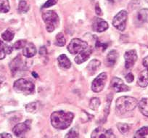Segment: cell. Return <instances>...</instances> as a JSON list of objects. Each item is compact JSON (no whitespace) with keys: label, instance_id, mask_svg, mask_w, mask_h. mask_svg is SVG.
Here are the masks:
<instances>
[{"label":"cell","instance_id":"cell-5","mask_svg":"<svg viewBox=\"0 0 148 138\" xmlns=\"http://www.w3.org/2000/svg\"><path fill=\"white\" fill-rule=\"evenodd\" d=\"M88 47L87 42L79 39H73L68 45V50L71 54H79Z\"/></svg>","mask_w":148,"mask_h":138},{"label":"cell","instance_id":"cell-23","mask_svg":"<svg viewBox=\"0 0 148 138\" xmlns=\"http://www.w3.org/2000/svg\"><path fill=\"white\" fill-rule=\"evenodd\" d=\"M137 18L140 22L148 23V9H142L137 14Z\"/></svg>","mask_w":148,"mask_h":138},{"label":"cell","instance_id":"cell-31","mask_svg":"<svg viewBox=\"0 0 148 138\" xmlns=\"http://www.w3.org/2000/svg\"><path fill=\"white\" fill-rule=\"evenodd\" d=\"M65 138H79V131L76 128H73L66 134Z\"/></svg>","mask_w":148,"mask_h":138},{"label":"cell","instance_id":"cell-24","mask_svg":"<svg viewBox=\"0 0 148 138\" xmlns=\"http://www.w3.org/2000/svg\"><path fill=\"white\" fill-rule=\"evenodd\" d=\"M14 36H15V32L12 31L10 28L7 29L3 34H2V37L6 42H10L13 39Z\"/></svg>","mask_w":148,"mask_h":138},{"label":"cell","instance_id":"cell-7","mask_svg":"<svg viewBox=\"0 0 148 138\" xmlns=\"http://www.w3.org/2000/svg\"><path fill=\"white\" fill-rule=\"evenodd\" d=\"M107 76L106 73H101L97 76V77L95 78L92 84V89L95 92H99L104 89L106 84Z\"/></svg>","mask_w":148,"mask_h":138},{"label":"cell","instance_id":"cell-19","mask_svg":"<svg viewBox=\"0 0 148 138\" xmlns=\"http://www.w3.org/2000/svg\"><path fill=\"white\" fill-rule=\"evenodd\" d=\"M12 51V47L0 40V60L6 57V54H10Z\"/></svg>","mask_w":148,"mask_h":138},{"label":"cell","instance_id":"cell-33","mask_svg":"<svg viewBox=\"0 0 148 138\" xmlns=\"http://www.w3.org/2000/svg\"><path fill=\"white\" fill-rule=\"evenodd\" d=\"M58 3V0H47L46 2H45V5H43L42 8H48L49 7H52Z\"/></svg>","mask_w":148,"mask_h":138},{"label":"cell","instance_id":"cell-22","mask_svg":"<svg viewBox=\"0 0 148 138\" xmlns=\"http://www.w3.org/2000/svg\"><path fill=\"white\" fill-rule=\"evenodd\" d=\"M27 112H29L31 113H35L37 111H39L40 109V103L39 102H33L31 103H28L25 106Z\"/></svg>","mask_w":148,"mask_h":138},{"label":"cell","instance_id":"cell-16","mask_svg":"<svg viewBox=\"0 0 148 138\" xmlns=\"http://www.w3.org/2000/svg\"><path fill=\"white\" fill-rule=\"evenodd\" d=\"M36 53V48L31 42L27 43L23 48V55L26 58H32Z\"/></svg>","mask_w":148,"mask_h":138},{"label":"cell","instance_id":"cell-36","mask_svg":"<svg viewBox=\"0 0 148 138\" xmlns=\"http://www.w3.org/2000/svg\"><path fill=\"white\" fill-rule=\"evenodd\" d=\"M0 138H12V137L10 134L4 132V133L0 134Z\"/></svg>","mask_w":148,"mask_h":138},{"label":"cell","instance_id":"cell-38","mask_svg":"<svg viewBox=\"0 0 148 138\" xmlns=\"http://www.w3.org/2000/svg\"><path fill=\"white\" fill-rule=\"evenodd\" d=\"M95 11H96L97 15H102V10H101L100 8H99V5H97L96 7H95Z\"/></svg>","mask_w":148,"mask_h":138},{"label":"cell","instance_id":"cell-13","mask_svg":"<svg viewBox=\"0 0 148 138\" xmlns=\"http://www.w3.org/2000/svg\"><path fill=\"white\" fill-rule=\"evenodd\" d=\"M108 23L103 19L99 18H95L92 24V29L96 32H103L108 28Z\"/></svg>","mask_w":148,"mask_h":138},{"label":"cell","instance_id":"cell-14","mask_svg":"<svg viewBox=\"0 0 148 138\" xmlns=\"http://www.w3.org/2000/svg\"><path fill=\"white\" fill-rule=\"evenodd\" d=\"M92 53V47H88L85 50L82 51L80 53L78 54L76 56V58H74L75 62L77 64H82L85 61L87 60L89 58H90L91 55Z\"/></svg>","mask_w":148,"mask_h":138},{"label":"cell","instance_id":"cell-3","mask_svg":"<svg viewBox=\"0 0 148 138\" xmlns=\"http://www.w3.org/2000/svg\"><path fill=\"white\" fill-rule=\"evenodd\" d=\"M15 91L18 93L25 95H32L35 91V85L31 81L25 79H19L15 81L13 84Z\"/></svg>","mask_w":148,"mask_h":138},{"label":"cell","instance_id":"cell-21","mask_svg":"<svg viewBox=\"0 0 148 138\" xmlns=\"http://www.w3.org/2000/svg\"><path fill=\"white\" fill-rule=\"evenodd\" d=\"M101 65L100 61L98 60H92L89 63L87 66V70L91 74H94L95 72L97 71L98 68H99Z\"/></svg>","mask_w":148,"mask_h":138},{"label":"cell","instance_id":"cell-15","mask_svg":"<svg viewBox=\"0 0 148 138\" xmlns=\"http://www.w3.org/2000/svg\"><path fill=\"white\" fill-rule=\"evenodd\" d=\"M23 60L22 58H21V55H18L10 64V68L13 75L21 71L23 68Z\"/></svg>","mask_w":148,"mask_h":138},{"label":"cell","instance_id":"cell-20","mask_svg":"<svg viewBox=\"0 0 148 138\" xmlns=\"http://www.w3.org/2000/svg\"><path fill=\"white\" fill-rule=\"evenodd\" d=\"M141 113L148 118V98H142L138 103Z\"/></svg>","mask_w":148,"mask_h":138},{"label":"cell","instance_id":"cell-35","mask_svg":"<svg viewBox=\"0 0 148 138\" xmlns=\"http://www.w3.org/2000/svg\"><path fill=\"white\" fill-rule=\"evenodd\" d=\"M125 78H126V80L128 83H132L134 81V75L132 73H128Z\"/></svg>","mask_w":148,"mask_h":138},{"label":"cell","instance_id":"cell-12","mask_svg":"<svg viewBox=\"0 0 148 138\" xmlns=\"http://www.w3.org/2000/svg\"><path fill=\"white\" fill-rule=\"evenodd\" d=\"M31 128V121L27 120L23 123L18 124L12 129V132L15 134V136L20 137L21 135L26 132L27 131L29 130Z\"/></svg>","mask_w":148,"mask_h":138},{"label":"cell","instance_id":"cell-8","mask_svg":"<svg viewBox=\"0 0 148 138\" xmlns=\"http://www.w3.org/2000/svg\"><path fill=\"white\" fill-rule=\"evenodd\" d=\"M91 138H116L112 129H106L99 126L92 132Z\"/></svg>","mask_w":148,"mask_h":138},{"label":"cell","instance_id":"cell-27","mask_svg":"<svg viewBox=\"0 0 148 138\" xmlns=\"http://www.w3.org/2000/svg\"><path fill=\"white\" fill-rule=\"evenodd\" d=\"M147 135H148V127L145 126V127H142L139 130L136 131L134 135V138H143Z\"/></svg>","mask_w":148,"mask_h":138},{"label":"cell","instance_id":"cell-41","mask_svg":"<svg viewBox=\"0 0 148 138\" xmlns=\"http://www.w3.org/2000/svg\"><path fill=\"white\" fill-rule=\"evenodd\" d=\"M145 1H146L147 2H148V0H145Z\"/></svg>","mask_w":148,"mask_h":138},{"label":"cell","instance_id":"cell-4","mask_svg":"<svg viewBox=\"0 0 148 138\" xmlns=\"http://www.w3.org/2000/svg\"><path fill=\"white\" fill-rule=\"evenodd\" d=\"M42 18L46 24L47 31L48 32H53L59 23V17L58 14L52 10L47 11L42 14Z\"/></svg>","mask_w":148,"mask_h":138},{"label":"cell","instance_id":"cell-32","mask_svg":"<svg viewBox=\"0 0 148 138\" xmlns=\"http://www.w3.org/2000/svg\"><path fill=\"white\" fill-rule=\"evenodd\" d=\"M27 44V42L25 40H18L14 44L13 47L15 49H21L25 47V45Z\"/></svg>","mask_w":148,"mask_h":138},{"label":"cell","instance_id":"cell-18","mask_svg":"<svg viewBox=\"0 0 148 138\" xmlns=\"http://www.w3.org/2000/svg\"><path fill=\"white\" fill-rule=\"evenodd\" d=\"M58 62L60 67L62 68H64V69H68V68H71V60L68 59V58L65 55V54L60 55L58 57Z\"/></svg>","mask_w":148,"mask_h":138},{"label":"cell","instance_id":"cell-42","mask_svg":"<svg viewBox=\"0 0 148 138\" xmlns=\"http://www.w3.org/2000/svg\"><path fill=\"white\" fill-rule=\"evenodd\" d=\"M143 138H145V137H143Z\"/></svg>","mask_w":148,"mask_h":138},{"label":"cell","instance_id":"cell-9","mask_svg":"<svg viewBox=\"0 0 148 138\" xmlns=\"http://www.w3.org/2000/svg\"><path fill=\"white\" fill-rule=\"evenodd\" d=\"M142 64L146 68V69L142 71L139 73V76H138L137 83L142 87H146L148 85V56L144 58Z\"/></svg>","mask_w":148,"mask_h":138},{"label":"cell","instance_id":"cell-28","mask_svg":"<svg viewBox=\"0 0 148 138\" xmlns=\"http://www.w3.org/2000/svg\"><path fill=\"white\" fill-rule=\"evenodd\" d=\"M65 37H64V35L62 33H58L56 36V42H55V45H58L59 47H62L65 45Z\"/></svg>","mask_w":148,"mask_h":138},{"label":"cell","instance_id":"cell-29","mask_svg":"<svg viewBox=\"0 0 148 138\" xmlns=\"http://www.w3.org/2000/svg\"><path fill=\"white\" fill-rule=\"evenodd\" d=\"M117 128L119 129V132L123 135H126L129 132L130 127H129V124L124 123H119L117 124Z\"/></svg>","mask_w":148,"mask_h":138},{"label":"cell","instance_id":"cell-10","mask_svg":"<svg viewBox=\"0 0 148 138\" xmlns=\"http://www.w3.org/2000/svg\"><path fill=\"white\" fill-rule=\"evenodd\" d=\"M110 87L111 88H113V89L116 92H128V91L130 90V88L125 84L123 80L118 77H113L112 79Z\"/></svg>","mask_w":148,"mask_h":138},{"label":"cell","instance_id":"cell-37","mask_svg":"<svg viewBox=\"0 0 148 138\" xmlns=\"http://www.w3.org/2000/svg\"><path fill=\"white\" fill-rule=\"evenodd\" d=\"M47 53V49L45 48V47H42L39 49V54L41 55H45Z\"/></svg>","mask_w":148,"mask_h":138},{"label":"cell","instance_id":"cell-2","mask_svg":"<svg viewBox=\"0 0 148 138\" xmlns=\"http://www.w3.org/2000/svg\"><path fill=\"white\" fill-rule=\"evenodd\" d=\"M137 106L138 101L136 98L129 96L121 97L116 100V111L119 114H123L126 112L133 111Z\"/></svg>","mask_w":148,"mask_h":138},{"label":"cell","instance_id":"cell-40","mask_svg":"<svg viewBox=\"0 0 148 138\" xmlns=\"http://www.w3.org/2000/svg\"><path fill=\"white\" fill-rule=\"evenodd\" d=\"M2 81H3V80H2V79H1V78H0V84L2 83Z\"/></svg>","mask_w":148,"mask_h":138},{"label":"cell","instance_id":"cell-39","mask_svg":"<svg viewBox=\"0 0 148 138\" xmlns=\"http://www.w3.org/2000/svg\"><path fill=\"white\" fill-rule=\"evenodd\" d=\"M32 75H33V76H34V77H35V78L38 77V74H36V73L35 72H32Z\"/></svg>","mask_w":148,"mask_h":138},{"label":"cell","instance_id":"cell-30","mask_svg":"<svg viewBox=\"0 0 148 138\" xmlns=\"http://www.w3.org/2000/svg\"><path fill=\"white\" fill-rule=\"evenodd\" d=\"M99 105H100V100L97 97L92 98L89 102V108L92 110H97L99 108Z\"/></svg>","mask_w":148,"mask_h":138},{"label":"cell","instance_id":"cell-6","mask_svg":"<svg viewBox=\"0 0 148 138\" xmlns=\"http://www.w3.org/2000/svg\"><path fill=\"white\" fill-rule=\"evenodd\" d=\"M128 18V13L126 11L121 10L114 17L113 20V25L121 31L126 29V21Z\"/></svg>","mask_w":148,"mask_h":138},{"label":"cell","instance_id":"cell-26","mask_svg":"<svg viewBox=\"0 0 148 138\" xmlns=\"http://www.w3.org/2000/svg\"><path fill=\"white\" fill-rule=\"evenodd\" d=\"M29 10V6L25 0H20L18 5V12L21 13H25Z\"/></svg>","mask_w":148,"mask_h":138},{"label":"cell","instance_id":"cell-1","mask_svg":"<svg viewBox=\"0 0 148 138\" xmlns=\"http://www.w3.org/2000/svg\"><path fill=\"white\" fill-rule=\"evenodd\" d=\"M74 115L71 112H65L63 111H55L51 115V124L55 129H65L71 124Z\"/></svg>","mask_w":148,"mask_h":138},{"label":"cell","instance_id":"cell-11","mask_svg":"<svg viewBox=\"0 0 148 138\" xmlns=\"http://www.w3.org/2000/svg\"><path fill=\"white\" fill-rule=\"evenodd\" d=\"M124 59L125 67H126V68L129 69V68H132L138 59L136 52L135 50H134V49L127 51L124 55Z\"/></svg>","mask_w":148,"mask_h":138},{"label":"cell","instance_id":"cell-34","mask_svg":"<svg viewBox=\"0 0 148 138\" xmlns=\"http://www.w3.org/2000/svg\"><path fill=\"white\" fill-rule=\"evenodd\" d=\"M96 47L97 48H102V49L103 51H105V49H107V47H108V44H102L99 41L97 40L96 42Z\"/></svg>","mask_w":148,"mask_h":138},{"label":"cell","instance_id":"cell-25","mask_svg":"<svg viewBox=\"0 0 148 138\" xmlns=\"http://www.w3.org/2000/svg\"><path fill=\"white\" fill-rule=\"evenodd\" d=\"M10 7L8 0H0V12L6 13L9 12Z\"/></svg>","mask_w":148,"mask_h":138},{"label":"cell","instance_id":"cell-17","mask_svg":"<svg viewBox=\"0 0 148 138\" xmlns=\"http://www.w3.org/2000/svg\"><path fill=\"white\" fill-rule=\"evenodd\" d=\"M118 58H119V54H118L117 51L111 50L110 52L108 54L106 58L107 64H108V66H114V65L116 63V62H117Z\"/></svg>","mask_w":148,"mask_h":138}]
</instances>
